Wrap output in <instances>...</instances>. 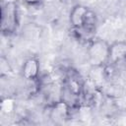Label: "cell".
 I'll list each match as a JSON object with an SVG mask.
<instances>
[{
    "instance_id": "3957f363",
    "label": "cell",
    "mask_w": 126,
    "mask_h": 126,
    "mask_svg": "<svg viewBox=\"0 0 126 126\" xmlns=\"http://www.w3.org/2000/svg\"><path fill=\"white\" fill-rule=\"evenodd\" d=\"M87 45V57L91 66L103 68L108 63L109 43L101 38L94 37Z\"/></svg>"
},
{
    "instance_id": "52a82bcc",
    "label": "cell",
    "mask_w": 126,
    "mask_h": 126,
    "mask_svg": "<svg viewBox=\"0 0 126 126\" xmlns=\"http://www.w3.org/2000/svg\"><path fill=\"white\" fill-rule=\"evenodd\" d=\"M28 6H39L44 0H22Z\"/></svg>"
},
{
    "instance_id": "ba28073f",
    "label": "cell",
    "mask_w": 126,
    "mask_h": 126,
    "mask_svg": "<svg viewBox=\"0 0 126 126\" xmlns=\"http://www.w3.org/2000/svg\"><path fill=\"white\" fill-rule=\"evenodd\" d=\"M1 2H2V4H3V3H5V0H1Z\"/></svg>"
},
{
    "instance_id": "8992f818",
    "label": "cell",
    "mask_w": 126,
    "mask_h": 126,
    "mask_svg": "<svg viewBox=\"0 0 126 126\" xmlns=\"http://www.w3.org/2000/svg\"><path fill=\"white\" fill-rule=\"evenodd\" d=\"M8 67H9V65H8V60H7L4 56H2V58H1V65H0L1 76H4V74L8 75Z\"/></svg>"
},
{
    "instance_id": "277c9868",
    "label": "cell",
    "mask_w": 126,
    "mask_h": 126,
    "mask_svg": "<svg viewBox=\"0 0 126 126\" xmlns=\"http://www.w3.org/2000/svg\"><path fill=\"white\" fill-rule=\"evenodd\" d=\"M21 74L22 77L29 82H37L40 74V63L38 58L36 56L28 57L21 67Z\"/></svg>"
},
{
    "instance_id": "7a4b0ae2",
    "label": "cell",
    "mask_w": 126,
    "mask_h": 126,
    "mask_svg": "<svg viewBox=\"0 0 126 126\" xmlns=\"http://www.w3.org/2000/svg\"><path fill=\"white\" fill-rule=\"evenodd\" d=\"M1 32L3 35L10 36L16 33L20 26L19 2L16 0L7 1L1 8Z\"/></svg>"
},
{
    "instance_id": "5b68a950",
    "label": "cell",
    "mask_w": 126,
    "mask_h": 126,
    "mask_svg": "<svg viewBox=\"0 0 126 126\" xmlns=\"http://www.w3.org/2000/svg\"><path fill=\"white\" fill-rule=\"evenodd\" d=\"M126 61V41L116 40L109 43L108 63L110 65H117L118 63Z\"/></svg>"
},
{
    "instance_id": "6da1fadb",
    "label": "cell",
    "mask_w": 126,
    "mask_h": 126,
    "mask_svg": "<svg viewBox=\"0 0 126 126\" xmlns=\"http://www.w3.org/2000/svg\"><path fill=\"white\" fill-rule=\"evenodd\" d=\"M69 22L74 36L85 43H89L95 37L97 19L95 13L89 7L77 4L69 15Z\"/></svg>"
}]
</instances>
